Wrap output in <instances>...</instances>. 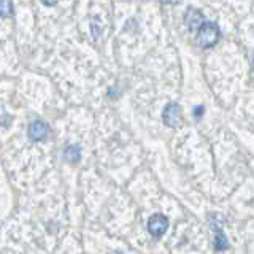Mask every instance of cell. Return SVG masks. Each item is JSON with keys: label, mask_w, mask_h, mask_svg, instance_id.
<instances>
[{"label": "cell", "mask_w": 254, "mask_h": 254, "mask_svg": "<svg viewBox=\"0 0 254 254\" xmlns=\"http://www.w3.org/2000/svg\"><path fill=\"white\" fill-rule=\"evenodd\" d=\"M219 40V27L214 22H205L202 29L198 30L197 43L202 48H211L218 43Z\"/></svg>", "instance_id": "6da1fadb"}, {"label": "cell", "mask_w": 254, "mask_h": 254, "mask_svg": "<svg viewBox=\"0 0 254 254\" xmlns=\"http://www.w3.org/2000/svg\"><path fill=\"white\" fill-rule=\"evenodd\" d=\"M164 123L172 129L178 127L183 123V111L178 103H169L164 108Z\"/></svg>", "instance_id": "7a4b0ae2"}, {"label": "cell", "mask_w": 254, "mask_h": 254, "mask_svg": "<svg viewBox=\"0 0 254 254\" xmlns=\"http://www.w3.org/2000/svg\"><path fill=\"white\" fill-rule=\"evenodd\" d=\"M169 229V219H167L164 214H153L148 221V230L149 234L159 238L165 234V230Z\"/></svg>", "instance_id": "3957f363"}, {"label": "cell", "mask_w": 254, "mask_h": 254, "mask_svg": "<svg viewBox=\"0 0 254 254\" xmlns=\"http://www.w3.org/2000/svg\"><path fill=\"white\" fill-rule=\"evenodd\" d=\"M185 24L189 32H198L202 29V26L205 24L203 14L200 11L194 10V8H189L185 14Z\"/></svg>", "instance_id": "277c9868"}, {"label": "cell", "mask_w": 254, "mask_h": 254, "mask_svg": "<svg viewBox=\"0 0 254 254\" xmlns=\"http://www.w3.org/2000/svg\"><path fill=\"white\" fill-rule=\"evenodd\" d=\"M48 135V126L43 121H34L29 126V137L34 141L43 140Z\"/></svg>", "instance_id": "5b68a950"}, {"label": "cell", "mask_w": 254, "mask_h": 254, "mask_svg": "<svg viewBox=\"0 0 254 254\" xmlns=\"http://www.w3.org/2000/svg\"><path fill=\"white\" fill-rule=\"evenodd\" d=\"M214 248L218 251H224L229 248V240L227 237L222 234V230H216V237H214Z\"/></svg>", "instance_id": "8992f818"}, {"label": "cell", "mask_w": 254, "mask_h": 254, "mask_svg": "<svg viewBox=\"0 0 254 254\" xmlns=\"http://www.w3.org/2000/svg\"><path fill=\"white\" fill-rule=\"evenodd\" d=\"M64 157H65V161L70 162V164H76L79 161V148L78 146H68L65 149V153H64Z\"/></svg>", "instance_id": "52a82bcc"}, {"label": "cell", "mask_w": 254, "mask_h": 254, "mask_svg": "<svg viewBox=\"0 0 254 254\" xmlns=\"http://www.w3.org/2000/svg\"><path fill=\"white\" fill-rule=\"evenodd\" d=\"M0 10H2L3 18H6V16H10L13 11V3L10 0H2V2H0Z\"/></svg>", "instance_id": "ba28073f"}, {"label": "cell", "mask_w": 254, "mask_h": 254, "mask_svg": "<svg viewBox=\"0 0 254 254\" xmlns=\"http://www.w3.org/2000/svg\"><path fill=\"white\" fill-rule=\"evenodd\" d=\"M42 2L45 3V5H48V6H51V5H54L58 0H42Z\"/></svg>", "instance_id": "9c48e42d"}, {"label": "cell", "mask_w": 254, "mask_h": 254, "mask_svg": "<svg viewBox=\"0 0 254 254\" xmlns=\"http://www.w3.org/2000/svg\"><path fill=\"white\" fill-rule=\"evenodd\" d=\"M202 111H203V108H202V107H198V108L195 110V115H197V116H200V115H202Z\"/></svg>", "instance_id": "30bf717a"}, {"label": "cell", "mask_w": 254, "mask_h": 254, "mask_svg": "<svg viewBox=\"0 0 254 254\" xmlns=\"http://www.w3.org/2000/svg\"><path fill=\"white\" fill-rule=\"evenodd\" d=\"M162 2H164V3H177L178 0H162Z\"/></svg>", "instance_id": "8fae6325"}, {"label": "cell", "mask_w": 254, "mask_h": 254, "mask_svg": "<svg viewBox=\"0 0 254 254\" xmlns=\"http://www.w3.org/2000/svg\"><path fill=\"white\" fill-rule=\"evenodd\" d=\"M253 64H254V58H253Z\"/></svg>", "instance_id": "7c38bea8"}]
</instances>
